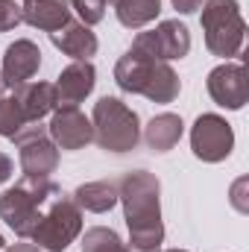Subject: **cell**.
Instances as JSON below:
<instances>
[{"instance_id": "obj_1", "label": "cell", "mask_w": 249, "mask_h": 252, "mask_svg": "<svg viewBox=\"0 0 249 252\" xmlns=\"http://www.w3.org/2000/svg\"><path fill=\"white\" fill-rule=\"evenodd\" d=\"M118 202L129 226V252H158L164 244L161 182L147 170H129L118 182Z\"/></svg>"}, {"instance_id": "obj_2", "label": "cell", "mask_w": 249, "mask_h": 252, "mask_svg": "<svg viewBox=\"0 0 249 252\" xmlns=\"http://www.w3.org/2000/svg\"><path fill=\"white\" fill-rule=\"evenodd\" d=\"M115 82L126 94H141L153 103H173L182 91V82L170 62H158L150 56H141L135 50H126L115 64Z\"/></svg>"}, {"instance_id": "obj_3", "label": "cell", "mask_w": 249, "mask_h": 252, "mask_svg": "<svg viewBox=\"0 0 249 252\" xmlns=\"http://www.w3.org/2000/svg\"><path fill=\"white\" fill-rule=\"evenodd\" d=\"M59 185L53 179H35V176H24L18 185L0 193V220L24 241H30L32 229L41 220L44 205L59 193Z\"/></svg>"}, {"instance_id": "obj_4", "label": "cell", "mask_w": 249, "mask_h": 252, "mask_svg": "<svg viewBox=\"0 0 249 252\" xmlns=\"http://www.w3.org/2000/svg\"><path fill=\"white\" fill-rule=\"evenodd\" d=\"M202 32H205V47L208 53L220 59H232L241 53L244 38H247V21L241 15L238 0H208L202 6Z\"/></svg>"}, {"instance_id": "obj_5", "label": "cell", "mask_w": 249, "mask_h": 252, "mask_svg": "<svg viewBox=\"0 0 249 252\" xmlns=\"http://www.w3.org/2000/svg\"><path fill=\"white\" fill-rule=\"evenodd\" d=\"M94 141L106 153H132L141 141V121L138 115L118 97H103L94 103Z\"/></svg>"}, {"instance_id": "obj_6", "label": "cell", "mask_w": 249, "mask_h": 252, "mask_svg": "<svg viewBox=\"0 0 249 252\" xmlns=\"http://www.w3.org/2000/svg\"><path fill=\"white\" fill-rule=\"evenodd\" d=\"M82 235V208L73 202L70 193L59 190L41 211L38 226L32 229L30 241L41 252H64Z\"/></svg>"}, {"instance_id": "obj_7", "label": "cell", "mask_w": 249, "mask_h": 252, "mask_svg": "<svg viewBox=\"0 0 249 252\" xmlns=\"http://www.w3.org/2000/svg\"><path fill=\"white\" fill-rule=\"evenodd\" d=\"M18 147V161L24 176H35V179H50L59 167V147L53 144V138L47 135L44 126H24L15 138Z\"/></svg>"}, {"instance_id": "obj_8", "label": "cell", "mask_w": 249, "mask_h": 252, "mask_svg": "<svg viewBox=\"0 0 249 252\" xmlns=\"http://www.w3.org/2000/svg\"><path fill=\"white\" fill-rule=\"evenodd\" d=\"M190 150L199 161L217 164L226 161L235 150V129L220 115H199L190 126Z\"/></svg>"}, {"instance_id": "obj_9", "label": "cell", "mask_w": 249, "mask_h": 252, "mask_svg": "<svg viewBox=\"0 0 249 252\" xmlns=\"http://www.w3.org/2000/svg\"><path fill=\"white\" fill-rule=\"evenodd\" d=\"M129 50L150 56V59H158V62L185 59L187 50H190V32L182 21H161L156 30L138 32Z\"/></svg>"}, {"instance_id": "obj_10", "label": "cell", "mask_w": 249, "mask_h": 252, "mask_svg": "<svg viewBox=\"0 0 249 252\" xmlns=\"http://www.w3.org/2000/svg\"><path fill=\"white\" fill-rule=\"evenodd\" d=\"M205 85H208L211 100H214L217 106H223V109L238 112V109H244V106H247V100H249L247 67H244L241 62H223V64H217V67L208 73Z\"/></svg>"}, {"instance_id": "obj_11", "label": "cell", "mask_w": 249, "mask_h": 252, "mask_svg": "<svg viewBox=\"0 0 249 252\" xmlns=\"http://www.w3.org/2000/svg\"><path fill=\"white\" fill-rule=\"evenodd\" d=\"M47 135L53 138V144L59 150H82L94 141V126L91 121L76 109V106H59L50 118Z\"/></svg>"}, {"instance_id": "obj_12", "label": "cell", "mask_w": 249, "mask_h": 252, "mask_svg": "<svg viewBox=\"0 0 249 252\" xmlns=\"http://www.w3.org/2000/svg\"><path fill=\"white\" fill-rule=\"evenodd\" d=\"M41 67V50L35 41L30 38H18L6 47L3 53V67H0V79H3V88H15V85H24L30 82Z\"/></svg>"}, {"instance_id": "obj_13", "label": "cell", "mask_w": 249, "mask_h": 252, "mask_svg": "<svg viewBox=\"0 0 249 252\" xmlns=\"http://www.w3.org/2000/svg\"><path fill=\"white\" fill-rule=\"evenodd\" d=\"M97 85V70L88 59L70 62L62 73L56 76L53 88H56V109L59 106H79Z\"/></svg>"}, {"instance_id": "obj_14", "label": "cell", "mask_w": 249, "mask_h": 252, "mask_svg": "<svg viewBox=\"0 0 249 252\" xmlns=\"http://www.w3.org/2000/svg\"><path fill=\"white\" fill-rule=\"evenodd\" d=\"M12 100L18 103L27 124H35L56 109V88L53 82H24L12 88Z\"/></svg>"}, {"instance_id": "obj_15", "label": "cell", "mask_w": 249, "mask_h": 252, "mask_svg": "<svg viewBox=\"0 0 249 252\" xmlns=\"http://www.w3.org/2000/svg\"><path fill=\"white\" fill-rule=\"evenodd\" d=\"M50 41H53V47L56 50H62L64 56H70L73 62H79V59H91L94 53H97V35L91 32V27H85V24H79V21H67L62 30H56V32H50Z\"/></svg>"}, {"instance_id": "obj_16", "label": "cell", "mask_w": 249, "mask_h": 252, "mask_svg": "<svg viewBox=\"0 0 249 252\" xmlns=\"http://www.w3.org/2000/svg\"><path fill=\"white\" fill-rule=\"evenodd\" d=\"M21 21L35 30L56 32L70 21V6H67V0H24Z\"/></svg>"}, {"instance_id": "obj_17", "label": "cell", "mask_w": 249, "mask_h": 252, "mask_svg": "<svg viewBox=\"0 0 249 252\" xmlns=\"http://www.w3.org/2000/svg\"><path fill=\"white\" fill-rule=\"evenodd\" d=\"M182 132H185V124H182L179 115L161 112L144 126V141H147V147L153 153H167L182 141Z\"/></svg>"}, {"instance_id": "obj_18", "label": "cell", "mask_w": 249, "mask_h": 252, "mask_svg": "<svg viewBox=\"0 0 249 252\" xmlns=\"http://www.w3.org/2000/svg\"><path fill=\"white\" fill-rule=\"evenodd\" d=\"M73 202L85 211L94 214H106L118 205V182L112 179H97V182H85L73 190Z\"/></svg>"}, {"instance_id": "obj_19", "label": "cell", "mask_w": 249, "mask_h": 252, "mask_svg": "<svg viewBox=\"0 0 249 252\" xmlns=\"http://www.w3.org/2000/svg\"><path fill=\"white\" fill-rule=\"evenodd\" d=\"M115 15L126 30H141L153 24L161 12V0H115Z\"/></svg>"}, {"instance_id": "obj_20", "label": "cell", "mask_w": 249, "mask_h": 252, "mask_svg": "<svg viewBox=\"0 0 249 252\" xmlns=\"http://www.w3.org/2000/svg\"><path fill=\"white\" fill-rule=\"evenodd\" d=\"M82 252H129L121 235L106 226H91L82 235Z\"/></svg>"}, {"instance_id": "obj_21", "label": "cell", "mask_w": 249, "mask_h": 252, "mask_svg": "<svg viewBox=\"0 0 249 252\" xmlns=\"http://www.w3.org/2000/svg\"><path fill=\"white\" fill-rule=\"evenodd\" d=\"M24 126H27V118L21 115V109L12 100V94L9 97H0V135L3 138H15Z\"/></svg>"}, {"instance_id": "obj_22", "label": "cell", "mask_w": 249, "mask_h": 252, "mask_svg": "<svg viewBox=\"0 0 249 252\" xmlns=\"http://www.w3.org/2000/svg\"><path fill=\"white\" fill-rule=\"evenodd\" d=\"M70 12H76L79 24L85 27H94L106 18V0H67Z\"/></svg>"}, {"instance_id": "obj_23", "label": "cell", "mask_w": 249, "mask_h": 252, "mask_svg": "<svg viewBox=\"0 0 249 252\" xmlns=\"http://www.w3.org/2000/svg\"><path fill=\"white\" fill-rule=\"evenodd\" d=\"M21 24V6L15 0H0V32H9Z\"/></svg>"}, {"instance_id": "obj_24", "label": "cell", "mask_w": 249, "mask_h": 252, "mask_svg": "<svg viewBox=\"0 0 249 252\" xmlns=\"http://www.w3.org/2000/svg\"><path fill=\"white\" fill-rule=\"evenodd\" d=\"M170 3H173V9H176L179 15H193V12L202 9L205 0H170Z\"/></svg>"}, {"instance_id": "obj_25", "label": "cell", "mask_w": 249, "mask_h": 252, "mask_svg": "<svg viewBox=\"0 0 249 252\" xmlns=\"http://www.w3.org/2000/svg\"><path fill=\"white\" fill-rule=\"evenodd\" d=\"M12 173H15V161H12L6 153H0V185H3Z\"/></svg>"}, {"instance_id": "obj_26", "label": "cell", "mask_w": 249, "mask_h": 252, "mask_svg": "<svg viewBox=\"0 0 249 252\" xmlns=\"http://www.w3.org/2000/svg\"><path fill=\"white\" fill-rule=\"evenodd\" d=\"M3 252H41L35 244H12V247H6Z\"/></svg>"}, {"instance_id": "obj_27", "label": "cell", "mask_w": 249, "mask_h": 252, "mask_svg": "<svg viewBox=\"0 0 249 252\" xmlns=\"http://www.w3.org/2000/svg\"><path fill=\"white\" fill-rule=\"evenodd\" d=\"M0 250H6V241H3V235H0Z\"/></svg>"}, {"instance_id": "obj_28", "label": "cell", "mask_w": 249, "mask_h": 252, "mask_svg": "<svg viewBox=\"0 0 249 252\" xmlns=\"http://www.w3.org/2000/svg\"><path fill=\"white\" fill-rule=\"evenodd\" d=\"M164 252H187V250H164Z\"/></svg>"}, {"instance_id": "obj_29", "label": "cell", "mask_w": 249, "mask_h": 252, "mask_svg": "<svg viewBox=\"0 0 249 252\" xmlns=\"http://www.w3.org/2000/svg\"><path fill=\"white\" fill-rule=\"evenodd\" d=\"M106 3H115V0H106Z\"/></svg>"}, {"instance_id": "obj_30", "label": "cell", "mask_w": 249, "mask_h": 252, "mask_svg": "<svg viewBox=\"0 0 249 252\" xmlns=\"http://www.w3.org/2000/svg\"><path fill=\"white\" fill-rule=\"evenodd\" d=\"M0 88H3V79H0Z\"/></svg>"}]
</instances>
